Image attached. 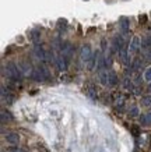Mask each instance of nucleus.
<instances>
[{
    "label": "nucleus",
    "instance_id": "1",
    "mask_svg": "<svg viewBox=\"0 0 151 152\" xmlns=\"http://www.w3.org/2000/svg\"><path fill=\"white\" fill-rule=\"evenodd\" d=\"M6 70H7V77H9L10 80H13V81H20V80H21V71H20V67L14 64L13 61L7 63Z\"/></svg>",
    "mask_w": 151,
    "mask_h": 152
},
{
    "label": "nucleus",
    "instance_id": "2",
    "mask_svg": "<svg viewBox=\"0 0 151 152\" xmlns=\"http://www.w3.org/2000/svg\"><path fill=\"white\" fill-rule=\"evenodd\" d=\"M49 74H48V70L43 67V66H38L37 69H34V73H32V78L35 81H45L48 80Z\"/></svg>",
    "mask_w": 151,
    "mask_h": 152
},
{
    "label": "nucleus",
    "instance_id": "3",
    "mask_svg": "<svg viewBox=\"0 0 151 152\" xmlns=\"http://www.w3.org/2000/svg\"><path fill=\"white\" fill-rule=\"evenodd\" d=\"M80 57H81L82 61H88V60L92 57V52L90 45H82L81 49H80Z\"/></svg>",
    "mask_w": 151,
    "mask_h": 152
},
{
    "label": "nucleus",
    "instance_id": "4",
    "mask_svg": "<svg viewBox=\"0 0 151 152\" xmlns=\"http://www.w3.org/2000/svg\"><path fill=\"white\" fill-rule=\"evenodd\" d=\"M140 46H141V43H140L138 37H133L132 42H130V46H129V53H130V55L137 53V50L140 49Z\"/></svg>",
    "mask_w": 151,
    "mask_h": 152
},
{
    "label": "nucleus",
    "instance_id": "5",
    "mask_svg": "<svg viewBox=\"0 0 151 152\" xmlns=\"http://www.w3.org/2000/svg\"><path fill=\"white\" fill-rule=\"evenodd\" d=\"M85 94H87L88 98H91L92 101H95L96 98H98V92H96V87L94 84H87V87H85Z\"/></svg>",
    "mask_w": 151,
    "mask_h": 152
},
{
    "label": "nucleus",
    "instance_id": "6",
    "mask_svg": "<svg viewBox=\"0 0 151 152\" xmlns=\"http://www.w3.org/2000/svg\"><path fill=\"white\" fill-rule=\"evenodd\" d=\"M55 63L57 64V67H59V70H62V71H66L67 70V57L64 55H59L57 57H56Z\"/></svg>",
    "mask_w": 151,
    "mask_h": 152
},
{
    "label": "nucleus",
    "instance_id": "7",
    "mask_svg": "<svg viewBox=\"0 0 151 152\" xmlns=\"http://www.w3.org/2000/svg\"><path fill=\"white\" fill-rule=\"evenodd\" d=\"M6 141L11 145H17L20 142V135L17 133H9L6 135Z\"/></svg>",
    "mask_w": 151,
    "mask_h": 152
},
{
    "label": "nucleus",
    "instance_id": "8",
    "mask_svg": "<svg viewBox=\"0 0 151 152\" xmlns=\"http://www.w3.org/2000/svg\"><path fill=\"white\" fill-rule=\"evenodd\" d=\"M119 57L123 64H127L129 63V50H127V46H126V45L119 50Z\"/></svg>",
    "mask_w": 151,
    "mask_h": 152
},
{
    "label": "nucleus",
    "instance_id": "9",
    "mask_svg": "<svg viewBox=\"0 0 151 152\" xmlns=\"http://www.w3.org/2000/svg\"><path fill=\"white\" fill-rule=\"evenodd\" d=\"M119 24H120V28H122L123 34H124V35H127V34H129V18H127V17H120V18H119Z\"/></svg>",
    "mask_w": 151,
    "mask_h": 152
},
{
    "label": "nucleus",
    "instance_id": "10",
    "mask_svg": "<svg viewBox=\"0 0 151 152\" xmlns=\"http://www.w3.org/2000/svg\"><path fill=\"white\" fill-rule=\"evenodd\" d=\"M18 67H20V71H23L24 75H31V77H32V73H34V70L31 69V66L28 64V63H21Z\"/></svg>",
    "mask_w": 151,
    "mask_h": 152
},
{
    "label": "nucleus",
    "instance_id": "11",
    "mask_svg": "<svg viewBox=\"0 0 151 152\" xmlns=\"http://www.w3.org/2000/svg\"><path fill=\"white\" fill-rule=\"evenodd\" d=\"M34 53L39 60H46V52L42 49L39 45H35V49H34Z\"/></svg>",
    "mask_w": 151,
    "mask_h": 152
},
{
    "label": "nucleus",
    "instance_id": "12",
    "mask_svg": "<svg viewBox=\"0 0 151 152\" xmlns=\"http://www.w3.org/2000/svg\"><path fill=\"white\" fill-rule=\"evenodd\" d=\"M118 84V75L115 71H109L108 73V85L109 87H115Z\"/></svg>",
    "mask_w": 151,
    "mask_h": 152
},
{
    "label": "nucleus",
    "instance_id": "13",
    "mask_svg": "<svg viewBox=\"0 0 151 152\" xmlns=\"http://www.w3.org/2000/svg\"><path fill=\"white\" fill-rule=\"evenodd\" d=\"M31 41L35 45H39V41H41V31L39 29H32L31 31Z\"/></svg>",
    "mask_w": 151,
    "mask_h": 152
},
{
    "label": "nucleus",
    "instance_id": "14",
    "mask_svg": "<svg viewBox=\"0 0 151 152\" xmlns=\"http://www.w3.org/2000/svg\"><path fill=\"white\" fill-rule=\"evenodd\" d=\"M98 56H99V52H96L95 55L92 56L91 59L87 61V63H88V64H87V69L90 70V71H91V70H94V66H95V63L98 61Z\"/></svg>",
    "mask_w": 151,
    "mask_h": 152
},
{
    "label": "nucleus",
    "instance_id": "15",
    "mask_svg": "<svg viewBox=\"0 0 151 152\" xmlns=\"http://www.w3.org/2000/svg\"><path fill=\"white\" fill-rule=\"evenodd\" d=\"M98 74H99V80H101V83H102V85H108V73H106L105 70H102Z\"/></svg>",
    "mask_w": 151,
    "mask_h": 152
},
{
    "label": "nucleus",
    "instance_id": "16",
    "mask_svg": "<svg viewBox=\"0 0 151 152\" xmlns=\"http://www.w3.org/2000/svg\"><path fill=\"white\" fill-rule=\"evenodd\" d=\"M11 120H13V117H11V115H10L9 112L1 110V123H6V121H11Z\"/></svg>",
    "mask_w": 151,
    "mask_h": 152
},
{
    "label": "nucleus",
    "instance_id": "17",
    "mask_svg": "<svg viewBox=\"0 0 151 152\" xmlns=\"http://www.w3.org/2000/svg\"><path fill=\"white\" fill-rule=\"evenodd\" d=\"M123 85H124V88H126L127 91H132L133 89V84H132V81H130V78H129L127 75H126L124 80H123Z\"/></svg>",
    "mask_w": 151,
    "mask_h": 152
},
{
    "label": "nucleus",
    "instance_id": "18",
    "mask_svg": "<svg viewBox=\"0 0 151 152\" xmlns=\"http://www.w3.org/2000/svg\"><path fill=\"white\" fill-rule=\"evenodd\" d=\"M141 103L144 106H151V95H146L141 98Z\"/></svg>",
    "mask_w": 151,
    "mask_h": 152
},
{
    "label": "nucleus",
    "instance_id": "19",
    "mask_svg": "<svg viewBox=\"0 0 151 152\" xmlns=\"http://www.w3.org/2000/svg\"><path fill=\"white\" fill-rule=\"evenodd\" d=\"M144 80H146L147 83L151 84V67H148V69L144 71Z\"/></svg>",
    "mask_w": 151,
    "mask_h": 152
},
{
    "label": "nucleus",
    "instance_id": "20",
    "mask_svg": "<svg viewBox=\"0 0 151 152\" xmlns=\"http://www.w3.org/2000/svg\"><path fill=\"white\" fill-rule=\"evenodd\" d=\"M129 113H130V116H132V117H136V116H138V107H137V106H133Z\"/></svg>",
    "mask_w": 151,
    "mask_h": 152
},
{
    "label": "nucleus",
    "instance_id": "21",
    "mask_svg": "<svg viewBox=\"0 0 151 152\" xmlns=\"http://www.w3.org/2000/svg\"><path fill=\"white\" fill-rule=\"evenodd\" d=\"M9 152H24L23 149H18V148H10Z\"/></svg>",
    "mask_w": 151,
    "mask_h": 152
},
{
    "label": "nucleus",
    "instance_id": "22",
    "mask_svg": "<svg viewBox=\"0 0 151 152\" xmlns=\"http://www.w3.org/2000/svg\"><path fill=\"white\" fill-rule=\"evenodd\" d=\"M132 131H133V134H134V135H138V130H137V127H133Z\"/></svg>",
    "mask_w": 151,
    "mask_h": 152
},
{
    "label": "nucleus",
    "instance_id": "23",
    "mask_svg": "<svg viewBox=\"0 0 151 152\" xmlns=\"http://www.w3.org/2000/svg\"><path fill=\"white\" fill-rule=\"evenodd\" d=\"M147 117H148V120H150V123H151V112L148 113V115H147Z\"/></svg>",
    "mask_w": 151,
    "mask_h": 152
},
{
    "label": "nucleus",
    "instance_id": "24",
    "mask_svg": "<svg viewBox=\"0 0 151 152\" xmlns=\"http://www.w3.org/2000/svg\"><path fill=\"white\" fill-rule=\"evenodd\" d=\"M148 91H151V84H150V87H148Z\"/></svg>",
    "mask_w": 151,
    "mask_h": 152
}]
</instances>
